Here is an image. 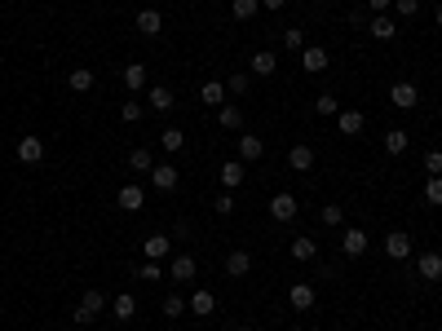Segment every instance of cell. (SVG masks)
I'll use <instances>...</instances> for the list:
<instances>
[{
    "label": "cell",
    "instance_id": "6da1fadb",
    "mask_svg": "<svg viewBox=\"0 0 442 331\" xmlns=\"http://www.w3.org/2000/svg\"><path fill=\"white\" fill-rule=\"evenodd\" d=\"M102 309H106V296L98 292V287H89V292L80 296V305H76V323H80V327H89Z\"/></svg>",
    "mask_w": 442,
    "mask_h": 331
},
{
    "label": "cell",
    "instance_id": "7a4b0ae2",
    "mask_svg": "<svg viewBox=\"0 0 442 331\" xmlns=\"http://www.w3.org/2000/svg\"><path fill=\"white\" fill-rule=\"evenodd\" d=\"M195 274H199V265H195V256H190V252H177L169 260V279L173 283H195Z\"/></svg>",
    "mask_w": 442,
    "mask_h": 331
},
{
    "label": "cell",
    "instance_id": "3957f363",
    "mask_svg": "<svg viewBox=\"0 0 442 331\" xmlns=\"http://www.w3.org/2000/svg\"><path fill=\"white\" fill-rule=\"evenodd\" d=\"M177 182H182V172H177L173 163H155V168H150V186H155L159 195H173Z\"/></svg>",
    "mask_w": 442,
    "mask_h": 331
},
{
    "label": "cell",
    "instance_id": "277c9868",
    "mask_svg": "<svg viewBox=\"0 0 442 331\" xmlns=\"http://www.w3.org/2000/svg\"><path fill=\"white\" fill-rule=\"evenodd\" d=\"M367 243H371V239H367V230H363V226H350V230L341 234V252H345V256H363V252H367Z\"/></svg>",
    "mask_w": 442,
    "mask_h": 331
},
{
    "label": "cell",
    "instance_id": "5b68a950",
    "mask_svg": "<svg viewBox=\"0 0 442 331\" xmlns=\"http://www.w3.org/2000/svg\"><path fill=\"white\" fill-rule=\"evenodd\" d=\"M390 102H394L398 110H411V106H416V102H420V89H416V84H411V80H398V84L390 89Z\"/></svg>",
    "mask_w": 442,
    "mask_h": 331
},
{
    "label": "cell",
    "instance_id": "8992f818",
    "mask_svg": "<svg viewBox=\"0 0 442 331\" xmlns=\"http://www.w3.org/2000/svg\"><path fill=\"white\" fill-rule=\"evenodd\" d=\"M416 274L425 283H438L442 279V252H420L416 256Z\"/></svg>",
    "mask_w": 442,
    "mask_h": 331
},
{
    "label": "cell",
    "instance_id": "52a82bcc",
    "mask_svg": "<svg viewBox=\"0 0 442 331\" xmlns=\"http://www.w3.org/2000/svg\"><path fill=\"white\" fill-rule=\"evenodd\" d=\"M142 203H146V190H142V186H120L115 208H124V212H142Z\"/></svg>",
    "mask_w": 442,
    "mask_h": 331
},
{
    "label": "cell",
    "instance_id": "ba28073f",
    "mask_svg": "<svg viewBox=\"0 0 442 331\" xmlns=\"http://www.w3.org/2000/svg\"><path fill=\"white\" fill-rule=\"evenodd\" d=\"M385 256H390V260H407V256H411V239H407L403 230L385 234Z\"/></svg>",
    "mask_w": 442,
    "mask_h": 331
},
{
    "label": "cell",
    "instance_id": "9c48e42d",
    "mask_svg": "<svg viewBox=\"0 0 442 331\" xmlns=\"http://www.w3.org/2000/svg\"><path fill=\"white\" fill-rule=\"evenodd\" d=\"M301 66H306L310 75L327 71V49H323V45H306V49H301Z\"/></svg>",
    "mask_w": 442,
    "mask_h": 331
},
{
    "label": "cell",
    "instance_id": "30bf717a",
    "mask_svg": "<svg viewBox=\"0 0 442 331\" xmlns=\"http://www.w3.org/2000/svg\"><path fill=\"white\" fill-rule=\"evenodd\" d=\"M297 212H301V203H297L292 195H287V190H283V195H274V199H270V216H274V221H292Z\"/></svg>",
    "mask_w": 442,
    "mask_h": 331
},
{
    "label": "cell",
    "instance_id": "8fae6325",
    "mask_svg": "<svg viewBox=\"0 0 442 331\" xmlns=\"http://www.w3.org/2000/svg\"><path fill=\"white\" fill-rule=\"evenodd\" d=\"M287 168H292V172H310L314 168V150L306 142H297L292 150H287Z\"/></svg>",
    "mask_w": 442,
    "mask_h": 331
},
{
    "label": "cell",
    "instance_id": "7c38bea8",
    "mask_svg": "<svg viewBox=\"0 0 442 331\" xmlns=\"http://www.w3.org/2000/svg\"><path fill=\"white\" fill-rule=\"evenodd\" d=\"M226 274H230V279H243V274H252V252L234 247V252L226 256Z\"/></svg>",
    "mask_w": 442,
    "mask_h": 331
},
{
    "label": "cell",
    "instance_id": "4fadbf2b",
    "mask_svg": "<svg viewBox=\"0 0 442 331\" xmlns=\"http://www.w3.org/2000/svg\"><path fill=\"white\" fill-rule=\"evenodd\" d=\"M243 177H248L243 159H226V163H221V186H226V190H239V186H243Z\"/></svg>",
    "mask_w": 442,
    "mask_h": 331
},
{
    "label": "cell",
    "instance_id": "5bb4252c",
    "mask_svg": "<svg viewBox=\"0 0 442 331\" xmlns=\"http://www.w3.org/2000/svg\"><path fill=\"white\" fill-rule=\"evenodd\" d=\"M142 252H146V260H164L173 252V239L169 234H150V239H142Z\"/></svg>",
    "mask_w": 442,
    "mask_h": 331
},
{
    "label": "cell",
    "instance_id": "9a60e30c",
    "mask_svg": "<svg viewBox=\"0 0 442 331\" xmlns=\"http://www.w3.org/2000/svg\"><path fill=\"white\" fill-rule=\"evenodd\" d=\"M18 159L22 163H40V159H45V142H40L36 133H27L22 142H18Z\"/></svg>",
    "mask_w": 442,
    "mask_h": 331
},
{
    "label": "cell",
    "instance_id": "2e32d148",
    "mask_svg": "<svg viewBox=\"0 0 442 331\" xmlns=\"http://www.w3.org/2000/svg\"><path fill=\"white\" fill-rule=\"evenodd\" d=\"M287 300H292L297 314H306V309H314V287L310 283H292L287 287Z\"/></svg>",
    "mask_w": 442,
    "mask_h": 331
},
{
    "label": "cell",
    "instance_id": "e0dca14e",
    "mask_svg": "<svg viewBox=\"0 0 442 331\" xmlns=\"http://www.w3.org/2000/svg\"><path fill=\"white\" fill-rule=\"evenodd\" d=\"M137 31L155 40V36L164 31V13H159V9H142V13H137Z\"/></svg>",
    "mask_w": 442,
    "mask_h": 331
},
{
    "label": "cell",
    "instance_id": "ac0fdd59",
    "mask_svg": "<svg viewBox=\"0 0 442 331\" xmlns=\"http://www.w3.org/2000/svg\"><path fill=\"white\" fill-rule=\"evenodd\" d=\"M367 31H371V36H376V40H394V36H398V22L390 18V13H371Z\"/></svg>",
    "mask_w": 442,
    "mask_h": 331
},
{
    "label": "cell",
    "instance_id": "d6986e66",
    "mask_svg": "<svg viewBox=\"0 0 442 331\" xmlns=\"http://www.w3.org/2000/svg\"><path fill=\"white\" fill-rule=\"evenodd\" d=\"M261 155H266V142H261L257 133H243V137H239V159L252 163V159H261Z\"/></svg>",
    "mask_w": 442,
    "mask_h": 331
},
{
    "label": "cell",
    "instance_id": "ffe728a7",
    "mask_svg": "<svg viewBox=\"0 0 442 331\" xmlns=\"http://www.w3.org/2000/svg\"><path fill=\"white\" fill-rule=\"evenodd\" d=\"M186 309L195 314V318H208V314L217 309V296H213V292H204V287H199V292H195V296L186 300Z\"/></svg>",
    "mask_w": 442,
    "mask_h": 331
},
{
    "label": "cell",
    "instance_id": "44dd1931",
    "mask_svg": "<svg viewBox=\"0 0 442 331\" xmlns=\"http://www.w3.org/2000/svg\"><path fill=\"white\" fill-rule=\"evenodd\" d=\"M248 71H252V75H274V71H279V58H274L270 49H261V53H252Z\"/></svg>",
    "mask_w": 442,
    "mask_h": 331
},
{
    "label": "cell",
    "instance_id": "7402d4cb",
    "mask_svg": "<svg viewBox=\"0 0 442 331\" xmlns=\"http://www.w3.org/2000/svg\"><path fill=\"white\" fill-rule=\"evenodd\" d=\"M66 84H71L76 93H93V84H98V75H93L89 66H76V71L66 75Z\"/></svg>",
    "mask_w": 442,
    "mask_h": 331
},
{
    "label": "cell",
    "instance_id": "603a6c76",
    "mask_svg": "<svg viewBox=\"0 0 442 331\" xmlns=\"http://www.w3.org/2000/svg\"><path fill=\"white\" fill-rule=\"evenodd\" d=\"M199 102L204 106H226V84H221V80H208V84L199 89Z\"/></svg>",
    "mask_w": 442,
    "mask_h": 331
},
{
    "label": "cell",
    "instance_id": "cb8c5ba5",
    "mask_svg": "<svg viewBox=\"0 0 442 331\" xmlns=\"http://www.w3.org/2000/svg\"><path fill=\"white\" fill-rule=\"evenodd\" d=\"M133 279H142V283H159V279H169V270H164L159 260H142V265L133 270Z\"/></svg>",
    "mask_w": 442,
    "mask_h": 331
},
{
    "label": "cell",
    "instance_id": "d4e9b609",
    "mask_svg": "<svg viewBox=\"0 0 442 331\" xmlns=\"http://www.w3.org/2000/svg\"><path fill=\"white\" fill-rule=\"evenodd\" d=\"M314 256H319V243H314V239H292V260H301V265H310Z\"/></svg>",
    "mask_w": 442,
    "mask_h": 331
},
{
    "label": "cell",
    "instance_id": "484cf974",
    "mask_svg": "<svg viewBox=\"0 0 442 331\" xmlns=\"http://www.w3.org/2000/svg\"><path fill=\"white\" fill-rule=\"evenodd\" d=\"M124 89H146V66L142 62H129V66H124Z\"/></svg>",
    "mask_w": 442,
    "mask_h": 331
},
{
    "label": "cell",
    "instance_id": "4316f807",
    "mask_svg": "<svg viewBox=\"0 0 442 331\" xmlns=\"http://www.w3.org/2000/svg\"><path fill=\"white\" fill-rule=\"evenodd\" d=\"M217 124H221V128H243V110L239 106H217Z\"/></svg>",
    "mask_w": 442,
    "mask_h": 331
},
{
    "label": "cell",
    "instance_id": "83f0119b",
    "mask_svg": "<svg viewBox=\"0 0 442 331\" xmlns=\"http://www.w3.org/2000/svg\"><path fill=\"white\" fill-rule=\"evenodd\" d=\"M159 309H164V318H182V314H190V309H186V296H182V292H169V296H164V305H159Z\"/></svg>",
    "mask_w": 442,
    "mask_h": 331
},
{
    "label": "cell",
    "instance_id": "f1b7e54d",
    "mask_svg": "<svg viewBox=\"0 0 442 331\" xmlns=\"http://www.w3.org/2000/svg\"><path fill=\"white\" fill-rule=\"evenodd\" d=\"M159 146L169 150V155H177V150H186V133L182 128H164L159 133Z\"/></svg>",
    "mask_w": 442,
    "mask_h": 331
},
{
    "label": "cell",
    "instance_id": "f546056e",
    "mask_svg": "<svg viewBox=\"0 0 442 331\" xmlns=\"http://www.w3.org/2000/svg\"><path fill=\"white\" fill-rule=\"evenodd\" d=\"M173 89H164V84H150V110H173Z\"/></svg>",
    "mask_w": 442,
    "mask_h": 331
},
{
    "label": "cell",
    "instance_id": "4dcf8cb0",
    "mask_svg": "<svg viewBox=\"0 0 442 331\" xmlns=\"http://www.w3.org/2000/svg\"><path fill=\"white\" fill-rule=\"evenodd\" d=\"M341 133L345 137H354V133H363V110H341Z\"/></svg>",
    "mask_w": 442,
    "mask_h": 331
},
{
    "label": "cell",
    "instance_id": "1f68e13d",
    "mask_svg": "<svg viewBox=\"0 0 442 331\" xmlns=\"http://www.w3.org/2000/svg\"><path fill=\"white\" fill-rule=\"evenodd\" d=\"M129 168H133V172H150V168H155V159H150V150H146V146L129 150Z\"/></svg>",
    "mask_w": 442,
    "mask_h": 331
},
{
    "label": "cell",
    "instance_id": "d6a6232c",
    "mask_svg": "<svg viewBox=\"0 0 442 331\" xmlns=\"http://www.w3.org/2000/svg\"><path fill=\"white\" fill-rule=\"evenodd\" d=\"M257 9H261V0H230V13L239 22H248V18H257Z\"/></svg>",
    "mask_w": 442,
    "mask_h": 331
},
{
    "label": "cell",
    "instance_id": "836d02e7",
    "mask_svg": "<svg viewBox=\"0 0 442 331\" xmlns=\"http://www.w3.org/2000/svg\"><path fill=\"white\" fill-rule=\"evenodd\" d=\"M319 221H323L327 230H336L341 221H345V208H341V203H323V208H319Z\"/></svg>",
    "mask_w": 442,
    "mask_h": 331
},
{
    "label": "cell",
    "instance_id": "e575fe53",
    "mask_svg": "<svg viewBox=\"0 0 442 331\" xmlns=\"http://www.w3.org/2000/svg\"><path fill=\"white\" fill-rule=\"evenodd\" d=\"M411 146V137L403 133V128H394V133H385V150H390V155H403V150Z\"/></svg>",
    "mask_w": 442,
    "mask_h": 331
},
{
    "label": "cell",
    "instance_id": "d590c367",
    "mask_svg": "<svg viewBox=\"0 0 442 331\" xmlns=\"http://www.w3.org/2000/svg\"><path fill=\"white\" fill-rule=\"evenodd\" d=\"M133 314H137V300H133L129 292H120V296H115V318H120V323H129Z\"/></svg>",
    "mask_w": 442,
    "mask_h": 331
},
{
    "label": "cell",
    "instance_id": "8d00e7d4",
    "mask_svg": "<svg viewBox=\"0 0 442 331\" xmlns=\"http://www.w3.org/2000/svg\"><path fill=\"white\" fill-rule=\"evenodd\" d=\"M314 110H319L323 119H332V115H341V102L332 98V93H319V98H314Z\"/></svg>",
    "mask_w": 442,
    "mask_h": 331
},
{
    "label": "cell",
    "instance_id": "74e56055",
    "mask_svg": "<svg viewBox=\"0 0 442 331\" xmlns=\"http://www.w3.org/2000/svg\"><path fill=\"white\" fill-rule=\"evenodd\" d=\"M283 49L301 53V49H306V31H301V27H287V31H283Z\"/></svg>",
    "mask_w": 442,
    "mask_h": 331
},
{
    "label": "cell",
    "instance_id": "f35d334b",
    "mask_svg": "<svg viewBox=\"0 0 442 331\" xmlns=\"http://www.w3.org/2000/svg\"><path fill=\"white\" fill-rule=\"evenodd\" d=\"M425 199H429L434 208H442V177H429V182H425Z\"/></svg>",
    "mask_w": 442,
    "mask_h": 331
},
{
    "label": "cell",
    "instance_id": "ab89813d",
    "mask_svg": "<svg viewBox=\"0 0 442 331\" xmlns=\"http://www.w3.org/2000/svg\"><path fill=\"white\" fill-rule=\"evenodd\" d=\"M120 119H124V124H137V119H142V102H133V98H129V102L120 106Z\"/></svg>",
    "mask_w": 442,
    "mask_h": 331
},
{
    "label": "cell",
    "instance_id": "60d3db41",
    "mask_svg": "<svg viewBox=\"0 0 442 331\" xmlns=\"http://www.w3.org/2000/svg\"><path fill=\"white\" fill-rule=\"evenodd\" d=\"M248 89H252V80H248V71H239V75H230V84H226V93H239V98H243V93Z\"/></svg>",
    "mask_w": 442,
    "mask_h": 331
},
{
    "label": "cell",
    "instance_id": "b9f144b4",
    "mask_svg": "<svg viewBox=\"0 0 442 331\" xmlns=\"http://www.w3.org/2000/svg\"><path fill=\"white\" fill-rule=\"evenodd\" d=\"M425 172H429V177H442V150H429V155H425Z\"/></svg>",
    "mask_w": 442,
    "mask_h": 331
},
{
    "label": "cell",
    "instance_id": "7bdbcfd3",
    "mask_svg": "<svg viewBox=\"0 0 442 331\" xmlns=\"http://www.w3.org/2000/svg\"><path fill=\"white\" fill-rule=\"evenodd\" d=\"M398 5V18H416L420 13V0H394Z\"/></svg>",
    "mask_w": 442,
    "mask_h": 331
},
{
    "label": "cell",
    "instance_id": "ee69618b",
    "mask_svg": "<svg viewBox=\"0 0 442 331\" xmlns=\"http://www.w3.org/2000/svg\"><path fill=\"white\" fill-rule=\"evenodd\" d=\"M213 208H217L221 216H230V212H234V195H230V190H221V199L213 203Z\"/></svg>",
    "mask_w": 442,
    "mask_h": 331
},
{
    "label": "cell",
    "instance_id": "f6af8a7d",
    "mask_svg": "<svg viewBox=\"0 0 442 331\" xmlns=\"http://www.w3.org/2000/svg\"><path fill=\"white\" fill-rule=\"evenodd\" d=\"M390 5H394V0H367V9H371V13H385Z\"/></svg>",
    "mask_w": 442,
    "mask_h": 331
},
{
    "label": "cell",
    "instance_id": "bcb514c9",
    "mask_svg": "<svg viewBox=\"0 0 442 331\" xmlns=\"http://www.w3.org/2000/svg\"><path fill=\"white\" fill-rule=\"evenodd\" d=\"M261 9H270V13H279V9H283V0H261Z\"/></svg>",
    "mask_w": 442,
    "mask_h": 331
},
{
    "label": "cell",
    "instance_id": "7dc6e473",
    "mask_svg": "<svg viewBox=\"0 0 442 331\" xmlns=\"http://www.w3.org/2000/svg\"><path fill=\"white\" fill-rule=\"evenodd\" d=\"M234 331H257V327H234Z\"/></svg>",
    "mask_w": 442,
    "mask_h": 331
},
{
    "label": "cell",
    "instance_id": "c3c4849f",
    "mask_svg": "<svg viewBox=\"0 0 442 331\" xmlns=\"http://www.w3.org/2000/svg\"><path fill=\"white\" fill-rule=\"evenodd\" d=\"M434 22H438V27H442V9H438V18H434Z\"/></svg>",
    "mask_w": 442,
    "mask_h": 331
}]
</instances>
